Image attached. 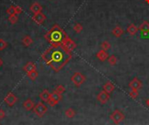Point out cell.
<instances>
[{"mask_svg":"<svg viewBox=\"0 0 149 125\" xmlns=\"http://www.w3.org/2000/svg\"><path fill=\"white\" fill-rule=\"evenodd\" d=\"M72 57V53L65 49L62 45H51L43 53L41 58L54 72L58 73L71 61Z\"/></svg>","mask_w":149,"mask_h":125,"instance_id":"1","label":"cell"},{"mask_svg":"<svg viewBox=\"0 0 149 125\" xmlns=\"http://www.w3.org/2000/svg\"><path fill=\"white\" fill-rule=\"evenodd\" d=\"M69 36L67 35V33L59 25H54L44 34V39L52 47L62 45L64 41Z\"/></svg>","mask_w":149,"mask_h":125,"instance_id":"2","label":"cell"},{"mask_svg":"<svg viewBox=\"0 0 149 125\" xmlns=\"http://www.w3.org/2000/svg\"><path fill=\"white\" fill-rule=\"evenodd\" d=\"M110 119L112 120V122L114 123V124H120L124 120H125V115H124V113L120 110V109H115V110H113L112 113H111V115H110Z\"/></svg>","mask_w":149,"mask_h":125,"instance_id":"3","label":"cell"},{"mask_svg":"<svg viewBox=\"0 0 149 125\" xmlns=\"http://www.w3.org/2000/svg\"><path fill=\"white\" fill-rule=\"evenodd\" d=\"M86 78L84 74H82L81 73H79V72H76L71 77V81L77 88H78L86 82Z\"/></svg>","mask_w":149,"mask_h":125,"instance_id":"4","label":"cell"},{"mask_svg":"<svg viewBox=\"0 0 149 125\" xmlns=\"http://www.w3.org/2000/svg\"><path fill=\"white\" fill-rule=\"evenodd\" d=\"M32 110L39 117H43L47 112V107L45 106L43 102H38V103L34 106Z\"/></svg>","mask_w":149,"mask_h":125,"instance_id":"5","label":"cell"},{"mask_svg":"<svg viewBox=\"0 0 149 125\" xmlns=\"http://www.w3.org/2000/svg\"><path fill=\"white\" fill-rule=\"evenodd\" d=\"M62 98H63L62 95L59 94L58 92H56V91L54 90L52 93H51V96H50V99L47 101V103L51 107H54L55 105L58 104L59 102L62 100Z\"/></svg>","mask_w":149,"mask_h":125,"instance_id":"6","label":"cell"},{"mask_svg":"<svg viewBox=\"0 0 149 125\" xmlns=\"http://www.w3.org/2000/svg\"><path fill=\"white\" fill-rule=\"evenodd\" d=\"M139 31L141 32V36L145 39L149 38V22L143 21L142 24L139 27Z\"/></svg>","mask_w":149,"mask_h":125,"instance_id":"7","label":"cell"},{"mask_svg":"<svg viewBox=\"0 0 149 125\" xmlns=\"http://www.w3.org/2000/svg\"><path fill=\"white\" fill-rule=\"evenodd\" d=\"M62 47L66 49L67 51H69V52H73L76 47H77V44L70 38V37H68L65 41L64 43L62 44Z\"/></svg>","mask_w":149,"mask_h":125,"instance_id":"8","label":"cell"},{"mask_svg":"<svg viewBox=\"0 0 149 125\" xmlns=\"http://www.w3.org/2000/svg\"><path fill=\"white\" fill-rule=\"evenodd\" d=\"M109 99H110V94L107 93L104 90L100 91L97 95V100L99 102H100L101 104H106L109 101Z\"/></svg>","mask_w":149,"mask_h":125,"instance_id":"9","label":"cell"},{"mask_svg":"<svg viewBox=\"0 0 149 125\" xmlns=\"http://www.w3.org/2000/svg\"><path fill=\"white\" fill-rule=\"evenodd\" d=\"M17 101H18V98H17V96L13 93H9L5 96V103L8 106H10V107L15 105Z\"/></svg>","mask_w":149,"mask_h":125,"instance_id":"10","label":"cell"},{"mask_svg":"<svg viewBox=\"0 0 149 125\" xmlns=\"http://www.w3.org/2000/svg\"><path fill=\"white\" fill-rule=\"evenodd\" d=\"M45 19H46V16H45L42 13H39L34 14L33 17H32V20L35 22L37 25H39V26L42 25L43 23L45 21Z\"/></svg>","mask_w":149,"mask_h":125,"instance_id":"11","label":"cell"},{"mask_svg":"<svg viewBox=\"0 0 149 125\" xmlns=\"http://www.w3.org/2000/svg\"><path fill=\"white\" fill-rule=\"evenodd\" d=\"M129 88L131 89L139 90V89H141L142 88V82H141L137 77H134L132 81L129 82Z\"/></svg>","mask_w":149,"mask_h":125,"instance_id":"12","label":"cell"},{"mask_svg":"<svg viewBox=\"0 0 149 125\" xmlns=\"http://www.w3.org/2000/svg\"><path fill=\"white\" fill-rule=\"evenodd\" d=\"M36 69H37V66H36L35 63L32 62V61L27 62L24 66V67H23V70H24L25 72H26V73H29V72H31V71H35Z\"/></svg>","mask_w":149,"mask_h":125,"instance_id":"13","label":"cell"},{"mask_svg":"<svg viewBox=\"0 0 149 125\" xmlns=\"http://www.w3.org/2000/svg\"><path fill=\"white\" fill-rule=\"evenodd\" d=\"M96 57H97V59H98L99 61H107V60L108 59L109 55H108V53H107V51L101 49V50H99V51L97 53Z\"/></svg>","mask_w":149,"mask_h":125,"instance_id":"14","label":"cell"},{"mask_svg":"<svg viewBox=\"0 0 149 125\" xmlns=\"http://www.w3.org/2000/svg\"><path fill=\"white\" fill-rule=\"evenodd\" d=\"M114 89H115V87H114V84H112V82H107L103 85V90L110 95L113 92Z\"/></svg>","mask_w":149,"mask_h":125,"instance_id":"15","label":"cell"},{"mask_svg":"<svg viewBox=\"0 0 149 125\" xmlns=\"http://www.w3.org/2000/svg\"><path fill=\"white\" fill-rule=\"evenodd\" d=\"M112 35L115 37V38H120V37H121L123 34H124V31H123V29L120 26H116L115 27L112 29Z\"/></svg>","mask_w":149,"mask_h":125,"instance_id":"16","label":"cell"},{"mask_svg":"<svg viewBox=\"0 0 149 125\" xmlns=\"http://www.w3.org/2000/svg\"><path fill=\"white\" fill-rule=\"evenodd\" d=\"M30 11H31L32 13H34V14L39 13H42V6H41L39 3L35 2V3H33V4L31 5Z\"/></svg>","mask_w":149,"mask_h":125,"instance_id":"17","label":"cell"},{"mask_svg":"<svg viewBox=\"0 0 149 125\" xmlns=\"http://www.w3.org/2000/svg\"><path fill=\"white\" fill-rule=\"evenodd\" d=\"M50 96H51V93H49V91L47 89L43 90L42 92L40 93V95H39L40 99L43 101H44V102H47L48 101V100L50 99Z\"/></svg>","mask_w":149,"mask_h":125,"instance_id":"18","label":"cell"},{"mask_svg":"<svg viewBox=\"0 0 149 125\" xmlns=\"http://www.w3.org/2000/svg\"><path fill=\"white\" fill-rule=\"evenodd\" d=\"M127 32L130 34V36H133L139 32V27H137L134 24H130L127 26Z\"/></svg>","mask_w":149,"mask_h":125,"instance_id":"19","label":"cell"},{"mask_svg":"<svg viewBox=\"0 0 149 125\" xmlns=\"http://www.w3.org/2000/svg\"><path fill=\"white\" fill-rule=\"evenodd\" d=\"M34 106H35V104H34V102L31 99H27L26 101H24V103H23V107H24L26 110L33 109Z\"/></svg>","mask_w":149,"mask_h":125,"instance_id":"20","label":"cell"},{"mask_svg":"<svg viewBox=\"0 0 149 125\" xmlns=\"http://www.w3.org/2000/svg\"><path fill=\"white\" fill-rule=\"evenodd\" d=\"M65 115L67 118H73L75 116H76V111L72 109V108H69V109H67L65 111Z\"/></svg>","mask_w":149,"mask_h":125,"instance_id":"21","label":"cell"},{"mask_svg":"<svg viewBox=\"0 0 149 125\" xmlns=\"http://www.w3.org/2000/svg\"><path fill=\"white\" fill-rule=\"evenodd\" d=\"M32 42H33V40H32V39L29 36V35H26V36H25L24 38L22 39V43H23V45H25V47H30V45L32 44Z\"/></svg>","mask_w":149,"mask_h":125,"instance_id":"22","label":"cell"},{"mask_svg":"<svg viewBox=\"0 0 149 125\" xmlns=\"http://www.w3.org/2000/svg\"><path fill=\"white\" fill-rule=\"evenodd\" d=\"M107 60H108V63H109L111 66H115V65L117 64V62H118L117 57H116L115 55H114V54L109 56Z\"/></svg>","mask_w":149,"mask_h":125,"instance_id":"23","label":"cell"},{"mask_svg":"<svg viewBox=\"0 0 149 125\" xmlns=\"http://www.w3.org/2000/svg\"><path fill=\"white\" fill-rule=\"evenodd\" d=\"M111 47H112V45L110 44V42H108V41H103L102 42V44H101V49L102 50H105V51H108V50H110L111 49Z\"/></svg>","mask_w":149,"mask_h":125,"instance_id":"24","label":"cell"},{"mask_svg":"<svg viewBox=\"0 0 149 125\" xmlns=\"http://www.w3.org/2000/svg\"><path fill=\"white\" fill-rule=\"evenodd\" d=\"M27 76L31 80V81H35V80L37 79V77L39 76V74H38V72L35 70V71H31V72L27 73Z\"/></svg>","mask_w":149,"mask_h":125,"instance_id":"25","label":"cell"},{"mask_svg":"<svg viewBox=\"0 0 149 125\" xmlns=\"http://www.w3.org/2000/svg\"><path fill=\"white\" fill-rule=\"evenodd\" d=\"M73 30L76 33H80L83 31V26L79 23H76V24L73 26Z\"/></svg>","mask_w":149,"mask_h":125,"instance_id":"26","label":"cell"},{"mask_svg":"<svg viewBox=\"0 0 149 125\" xmlns=\"http://www.w3.org/2000/svg\"><path fill=\"white\" fill-rule=\"evenodd\" d=\"M129 95L131 98L133 99H136L138 98L139 96V90H136V89H131V91L129 92Z\"/></svg>","mask_w":149,"mask_h":125,"instance_id":"27","label":"cell"},{"mask_svg":"<svg viewBox=\"0 0 149 125\" xmlns=\"http://www.w3.org/2000/svg\"><path fill=\"white\" fill-rule=\"evenodd\" d=\"M18 18L17 15H10L8 18V21L10 23V24H12V25L16 24V23L18 22Z\"/></svg>","mask_w":149,"mask_h":125,"instance_id":"28","label":"cell"},{"mask_svg":"<svg viewBox=\"0 0 149 125\" xmlns=\"http://www.w3.org/2000/svg\"><path fill=\"white\" fill-rule=\"evenodd\" d=\"M55 91H56V92H58L59 94L62 95L65 92V87L63 85H58V86L56 87V88H55Z\"/></svg>","mask_w":149,"mask_h":125,"instance_id":"29","label":"cell"},{"mask_svg":"<svg viewBox=\"0 0 149 125\" xmlns=\"http://www.w3.org/2000/svg\"><path fill=\"white\" fill-rule=\"evenodd\" d=\"M6 13H7V14H9L10 16V15H16V13H15V6H13V5L10 6V7L7 9Z\"/></svg>","mask_w":149,"mask_h":125,"instance_id":"30","label":"cell"},{"mask_svg":"<svg viewBox=\"0 0 149 125\" xmlns=\"http://www.w3.org/2000/svg\"><path fill=\"white\" fill-rule=\"evenodd\" d=\"M6 47H7V42L3 39H0V51H3L4 49H5Z\"/></svg>","mask_w":149,"mask_h":125,"instance_id":"31","label":"cell"},{"mask_svg":"<svg viewBox=\"0 0 149 125\" xmlns=\"http://www.w3.org/2000/svg\"><path fill=\"white\" fill-rule=\"evenodd\" d=\"M22 11H23V10H22L21 7L15 6V13H16V14H20V13H22Z\"/></svg>","mask_w":149,"mask_h":125,"instance_id":"32","label":"cell"},{"mask_svg":"<svg viewBox=\"0 0 149 125\" xmlns=\"http://www.w3.org/2000/svg\"><path fill=\"white\" fill-rule=\"evenodd\" d=\"M5 110L2 109H0V119L5 118Z\"/></svg>","mask_w":149,"mask_h":125,"instance_id":"33","label":"cell"},{"mask_svg":"<svg viewBox=\"0 0 149 125\" xmlns=\"http://www.w3.org/2000/svg\"><path fill=\"white\" fill-rule=\"evenodd\" d=\"M3 64H4V61H3V60L1 58H0V67L3 66Z\"/></svg>","mask_w":149,"mask_h":125,"instance_id":"34","label":"cell"},{"mask_svg":"<svg viewBox=\"0 0 149 125\" xmlns=\"http://www.w3.org/2000/svg\"><path fill=\"white\" fill-rule=\"evenodd\" d=\"M146 105H147V107L149 108V98L146 100Z\"/></svg>","mask_w":149,"mask_h":125,"instance_id":"35","label":"cell"},{"mask_svg":"<svg viewBox=\"0 0 149 125\" xmlns=\"http://www.w3.org/2000/svg\"><path fill=\"white\" fill-rule=\"evenodd\" d=\"M146 2L147 4H149V0H146Z\"/></svg>","mask_w":149,"mask_h":125,"instance_id":"36","label":"cell"},{"mask_svg":"<svg viewBox=\"0 0 149 125\" xmlns=\"http://www.w3.org/2000/svg\"><path fill=\"white\" fill-rule=\"evenodd\" d=\"M0 125H1V124H0Z\"/></svg>","mask_w":149,"mask_h":125,"instance_id":"37","label":"cell"}]
</instances>
